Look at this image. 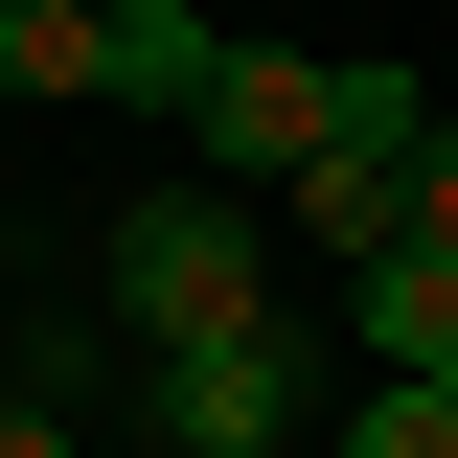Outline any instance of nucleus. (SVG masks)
Masks as SVG:
<instances>
[{
	"mask_svg": "<svg viewBox=\"0 0 458 458\" xmlns=\"http://www.w3.org/2000/svg\"><path fill=\"white\" fill-rule=\"evenodd\" d=\"M92 298H114V344L161 367V344H229V321H276V207L252 183H138V207L92 229Z\"/></svg>",
	"mask_w": 458,
	"mask_h": 458,
	"instance_id": "nucleus-1",
	"label": "nucleus"
},
{
	"mask_svg": "<svg viewBox=\"0 0 458 458\" xmlns=\"http://www.w3.org/2000/svg\"><path fill=\"white\" fill-rule=\"evenodd\" d=\"M138 412H161V436H229V458H298V436H321V344H298V321L161 344V367H138Z\"/></svg>",
	"mask_w": 458,
	"mask_h": 458,
	"instance_id": "nucleus-2",
	"label": "nucleus"
},
{
	"mask_svg": "<svg viewBox=\"0 0 458 458\" xmlns=\"http://www.w3.org/2000/svg\"><path fill=\"white\" fill-rule=\"evenodd\" d=\"M183 161H207V183H252V207H276V183L321 161V47H229L207 92H183Z\"/></svg>",
	"mask_w": 458,
	"mask_h": 458,
	"instance_id": "nucleus-3",
	"label": "nucleus"
},
{
	"mask_svg": "<svg viewBox=\"0 0 458 458\" xmlns=\"http://www.w3.org/2000/svg\"><path fill=\"white\" fill-rule=\"evenodd\" d=\"M207 69H229L207 0H92V92H114V114H161V138H183V92H207Z\"/></svg>",
	"mask_w": 458,
	"mask_h": 458,
	"instance_id": "nucleus-4",
	"label": "nucleus"
},
{
	"mask_svg": "<svg viewBox=\"0 0 458 458\" xmlns=\"http://www.w3.org/2000/svg\"><path fill=\"white\" fill-rule=\"evenodd\" d=\"M412 138H436V92L390 47H321V161H412Z\"/></svg>",
	"mask_w": 458,
	"mask_h": 458,
	"instance_id": "nucleus-5",
	"label": "nucleus"
},
{
	"mask_svg": "<svg viewBox=\"0 0 458 458\" xmlns=\"http://www.w3.org/2000/svg\"><path fill=\"white\" fill-rule=\"evenodd\" d=\"M321 458H458V390L436 367H367V412H321Z\"/></svg>",
	"mask_w": 458,
	"mask_h": 458,
	"instance_id": "nucleus-6",
	"label": "nucleus"
},
{
	"mask_svg": "<svg viewBox=\"0 0 458 458\" xmlns=\"http://www.w3.org/2000/svg\"><path fill=\"white\" fill-rule=\"evenodd\" d=\"M0 92H23V114L92 92V0H0Z\"/></svg>",
	"mask_w": 458,
	"mask_h": 458,
	"instance_id": "nucleus-7",
	"label": "nucleus"
},
{
	"mask_svg": "<svg viewBox=\"0 0 458 458\" xmlns=\"http://www.w3.org/2000/svg\"><path fill=\"white\" fill-rule=\"evenodd\" d=\"M412 252H458V114L412 138Z\"/></svg>",
	"mask_w": 458,
	"mask_h": 458,
	"instance_id": "nucleus-8",
	"label": "nucleus"
},
{
	"mask_svg": "<svg viewBox=\"0 0 458 458\" xmlns=\"http://www.w3.org/2000/svg\"><path fill=\"white\" fill-rule=\"evenodd\" d=\"M0 458H69V412H47V390H0Z\"/></svg>",
	"mask_w": 458,
	"mask_h": 458,
	"instance_id": "nucleus-9",
	"label": "nucleus"
},
{
	"mask_svg": "<svg viewBox=\"0 0 458 458\" xmlns=\"http://www.w3.org/2000/svg\"><path fill=\"white\" fill-rule=\"evenodd\" d=\"M161 458H229V436H161Z\"/></svg>",
	"mask_w": 458,
	"mask_h": 458,
	"instance_id": "nucleus-10",
	"label": "nucleus"
}]
</instances>
